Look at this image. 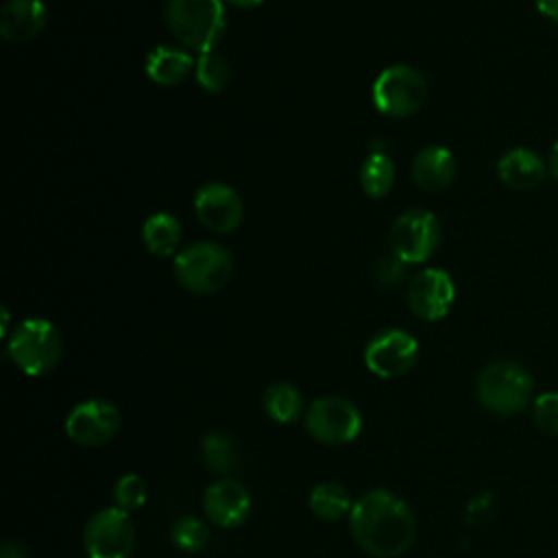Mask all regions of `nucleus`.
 <instances>
[{"label": "nucleus", "mask_w": 558, "mask_h": 558, "mask_svg": "<svg viewBox=\"0 0 558 558\" xmlns=\"http://www.w3.org/2000/svg\"><path fill=\"white\" fill-rule=\"evenodd\" d=\"M0 558H28V549L20 541H7L2 545Z\"/></svg>", "instance_id": "c85d7f7f"}, {"label": "nucleus", "mask_w": 558, "mask_h": 558, "mask_svg": "<svg viewBox=\"0 0 558 558\" xmlns=\"http://www.w3.org/2000/svg\"><path fill=\"white\" fill-rule=\"evenodd\" d=\"M2 336L9 338V310L2 307Z\"/></svg>", "instance_id": "473e14b6"}, {"label": "nucleus", "mask_w": 558, "mask_h": 558, "mask_svg": "<svg viewBox=\"0 0 558 558\" xmlns=\"http://www.w3.org/2000/svg\"><path fill=\"white\" fill-rule=\"evenodd\" d=\"M427 98V81L412 65L397 63L381 70L373 83V105L388 118L416 113Z\"/></svg>", "instance_id": "423d86ee"}, {"label": "nucleus", "mask_w": 558, "mask_h": 558, "mask_svg": "<svg viewBox=\"0 0 558 558\" xmlns=\"http://www.w3.org/2000/svg\"><path fill=\"white\" fill-rule=\"evenodd\" d=\"M225 2L231 7H240V9H253V7L262 4L264 0H225Z\"/></svg>", "instance_id": "2f4dec72"}, {"label": "nucleus", "mask_w": 558, "mask_h": 558, "mask_svg": "<svg viewBox=\"0 0 558 558\" xmlns=\"http://www.w3.org/2000/svg\"><path fill=\"white\" fill-rule=\"evenodd\" d=\"M194 65L196 61L187 50L174 48V46H155L146 54L144 70L153 83L172 87V85H179L183 78H187Z\"/></svg>", "instance_id": "a211bd4d"}, {"label": "nucleus", "mask_w": 558, "mask_h": 558, "mask_svg": "<svg viewBox=\"0 0 558 558\" xmlns=\"http://www.w3.org/2000/svg\"><path fill=\"white\" fill-rule=\"evenodd\" d=\"M307 434L323 445H347L357 438L362 429V414L357 405L340 395H325L305 410Z\"/></svg>", "instance_id": "0eeeda50"}, {"label": "nucleus", "mask_w": 558, "mask_h": 558, "mask_svg": "<svg viewBox=\"0 0 558 558\" xmlns=\"http://www.w3.org/2000/svg\"><path fill=\"white\" fill-rule=\"evenodd\" d=\"M549 170H551L554 179H558V140H556V144L551 146V153H549Z\"/></svg>", "instance_id": "7c9ffc66"}, {"label": "nucleus", "mask_w": 558, "mask_h": 558, "mask_svg": "<svg viewBox=\"0 0 558 558\" xmlns=\"http://www.w3.org/2000/svg\"><path fill=\"white\" fill-rule=\"evenodd\" d=\"M456 157L447 146L432 144L416 153L412 161V179L421 190L440 192L447 190L456 179Z\"/></svg>", "instance_id": "dca6fc26"}, {"label": "nucleus", "mask_w": 558, "mask_h": 558, "mask_svg": "<svg viewBox=\"0 0 558 558\" xmlns=\"http://www.w3.org/2000/svg\"><path fill=\"white\" fill-rule=\"evenodd\" d=\"M375 277L379 286L392 288L403 279V262L397 255H386L375 266Z\"/></svg>", "instance_id": "cd10ccee"}, {"label": "nucleus", "mask_w": 558, "mask_h": 558, "mask_svg": "<svg viewBox=\"0 0 558 558\" xmlns=\"http://www.w3.org/2000/svg\"><path fill=\"white\" fill-rule=\"evenodd\" d=\"M248 488L233 477H218L203 493V512L218 527H238L251 512Z\"/></svg>", "instance_id": "4468645a"}, {"label": "nucleus", "mask_w": 558, "mask_h": 558, "mask_svg": "<svg viewBox=\"0 0 558 558\" xmlns=\"http://www.w3.org/2000/svg\"><path fill=\"white\" fill-rule=\"evenodd\" d=\"M146 497H148L146 482L137 473H126L118 477L113 484V506L129 514L133 510H140L146 504Z\"/></svg>", "instance_id": "a878e982"}, {"label": "nucleus", "mask_w": 558, "mask_h": 558, "mask_svg": "<svg viewBox=\"0 0 558 558\" xmlns=\"http://www.w3.org/2000/svg\"><path fill=\"white\" fill-rule=\"evenodd\" d=\"M547 172L545 161L525 146L506 150L497 161V177L512 190H532L543 183Z\"/></svg>", "instance_id": "f3484780"}, {"label": "nucleus", "mask_w": 558, "mask_h": 558, "mask_svg": "<svg viewBox=\"0 0 558 558\" xmlns=\"http://www.w3.org/2000/svg\"><path fill=\"white\" fill-rule=\"evenodd\" d=\"M541 15L558 22V0H534Z\"/></svg>", "instance_id": "c756f323"}, {"label": "nucleus", "mask_w": 558, "mask_h": 558, "mask_svg": "<svg viewBox=\"0 0 558 558\" xmlns=\"http://www.w3.org/2000/svg\"><path fill=\"white\" fill-rule=\"evenodd\" d=\"M194 211L198 222L211 233H231L240 227L244 205L240 194L220 181L205 183L194 196Z\"/></svg>", "instance_id": "ddd939ff"}, {"label": "nucleus", "mask_w": 558, "mask_h": 558, "mask_svg": "<svg viewBox=\"0 0 558 558\" xmlns=\"http://www.w3.org/2000/svg\"><path fill=\"white\" fill-rule=\"evenodd\" d=\"M201 456H203L205 466L220 477H229L238 469V462H240L238 447L227 432L205 434V438L201 442Z\"/></svg>", "instance_id": "5701e85b"}, {"label": "nucleus", "mask_w": 558, "mask_h": 558, "mask_svg": "<svg viewBox=\"0 0 558 558\" xmlns=\"http://www.w3.org/2000/svg\"><path fill=\"white\" fill-rule=\"evenodd\" d=\"M353 501L355 499H351L347 486H342L340 482H320L310 490V497H307V506L312 514L327 523L349 517Z\"/></svg>", "instance_id": "6ab92c4d"}, {"label": "nucleus", "mask_w": 558, "mask_h": 558, "mask_svg": "<svg viewBox=\"0 0 558 558\" xmlns=\"http://www.w3.org/2000/svg\"><path fill=\"white\" fill-rule=\"evenodd\" d=\"M46 20L41 0H9L0 11V35L9 44H26L44 31Z\"/></svg>", "instance_id": "2eb2a0df"}, {"label": "nucleus", "mask_w": 558, "mask_h": 558, "mask_svg": "<svg viewBox=\"0 0 558 558\" xmlns=\"http://www.w3.org/2000/svg\"><path fill=\"white\" fill-rule=\"evenodd\" d=\"M211 532L209 525L198 517H181L174 521L170 530V541L177 549L185 554H198L209 545Z\"/></svg>", "instance_id": "b1692460"}, {"label": "nucleus", "mask_w": 558, "mask_h": 558, "mask_svg": "<svg viewBox=\"0 0 558 558\" xmlns=\"http://www.w3.org/2000/svg\"><path fill=\"white\" fill-rule=\"evenodd\" d=\"M405 299L416 318L434 323L449 314L456 301V286L447 270L425 268L412 277Z\"/></svg>", "instance_id": "f8f14e48"}, {"label": "nucleus", "mask_w": 558, "mask_h": 558, "mask_svg": "<svg viewBox=\"0 0 558 558\" xmlns=\"http://www.w3.org/2000/svg\"><path fill=\"white\" fill-rule=\"evenodd\" d=\"M142 242L148 248V253L168 257L177 251L181 242V222L177 220V216L168 211H157L144 220Z\"/></svg>", "instance_id": "aec40b11"}, {"label": "nucleus", "mask_w": 558, "mask_h": 558, "mask_svg": "<svg viewBox=\"0 0 558 558\" xmlns=\"http://www.w3.org/2000/svg\"><path fill=\"white\" fill-rule=\"evenodd\" d=\"M63 353L59 329L46 318H24L7 338V355L28 377L50 373Z\"/></svg>", "instance_id": "20e7f679"}, {"label": "nucleus", "mask_w": 558, "mask_h": 558, "mask_svg": "<svg viewBox=\"0 0 558 558\" xmlns=\"http://www.w3.org/2000/svg\"><path fill=\"white\" fill-rule=\"evenodd\" d=\"M177 281L194 294H211L222 290L233 275L231 253L216 242H196L174 257Z\"/></svg>", "instance_id": "39448f33"}, {"label": "nucleus", "mask_w": 558, "mask_h": 558, "mask_svg": "<svg viewBox=\"0 0 558 558\" xmlns=\"http://www.w3.org/2000/svg\"><path fill=\"white\" fill-rule=\"evenodd\" d=\"M440 244V222L427 209H408L390 227V248L403 264H421Z\"/></svg>", "instance_id": "1a4fd4ad"}, {"label": "nucleus", "mask_w": 558, "mask_h": 558, "mask_svg": "<svg viewBox=\"0 0 558 558\" xmlns=\"http://www.w3.org/2000/svg\"><path fill=\"white\" fill-rule=\"evenodd\" d=\"M349 530L353 541L373 558H395L414 545L418 525L401 497L386 488H373L353 501Z\"/></svg>", "instance_id": "f257e3e1"}, {"label": "nucleus", "mask_w": 558, "mask_h": 558, "mask_svg": "<svg viewBox=\"0 0 558 558\" xmlns=\"http://www.w3.org/2000/svg\"><path fill=\"white\" fill-rule=\"evenodd\" d=\"M418 360V340L405 329H384L364 349L366 368L381 379H397Z\"/></svg>", "instance_id": "9b49d317"}, {"label": "nucleus", "mask_w": 558, "mask_h": 558, "mask_svg": "<svg viewBox=\"0 0 558 558\" xmlns=\"http://www.w3.org/2000/svg\"><path fill=\"white\" fill-rule=\"evenodd\" d=\"M87 558H131L135 551V527L131 514L109 506L89 517L83 530Z\"/></svg>", "instance_id": "6e6552de"}, {"label": "nucleus", "mask_w": 558, "mask_h": 558, "mask_svg": "<svg viewBox=\"0 0 558 558\" xmlns=\"http://www.w3.org/2000/svg\"><path fill=\"white\" fill-rule=\"evenodd\" d=\"M166 24L185 48L211 52L227 31L225 0H168Z\"/></svg>", "instance_id": "f03ea898"}, {"label": "nucleus", "mask_w": 558, "mask_h": 558, "mask_svg": "<svg viewBox=\"0 0 558 558\" xmlns=\"http://www.w3.org/2000/svg\"><path fill=\"white\" fill-rule=\"evenodd\" d=\"M532 418L547 436H558V392H543L532 401Z\"/></svg>", "instance_id": "bb28decb"}, {"label": "nucleus", "mask_w": 558, "mask_h": 558, "mask_svg": "<svg viewBox=\"0 0 558 558\" xmlns=\"http://www.w3.org/2000/svg\"><path fill=\"white\" fill-rule=\"evenodd\" d=\"M395 183V163L381 146L371 148L368 157L360 168L362 192L371 198H384Z\"/></svg>", "instance_id": "4be33fe9"}, {"label": "nucleus", "mask_w": 558, "mask_h": 558, "mask_svg": "<svg viewBox=\"0 0 558 558\" xmlns=\"http://www.w3.org/2000/svg\"><path fill=\"white\" fill-rule=\"evenodd\" d=\"M262 408L275 423H294L303 412V395L290 381H272L262 392Z\"/></svg>", "instance_id": "412c9836"}, {"label": "nucleus", "mask_w": 558, "mask_h": 558, "mask_svg": "<svg viewBox=\"0 0 558 558\" xmlns=\"http://www.w3.org/2000/svg\"><path fill=\"white\" fill-rule=\"evenodd\" d=\"M534 395V377L514 360L490 362L477 377L475 397L493 414H517L525 410Z\"/></svg>", "instance_id": "7ed1b4c3"}, {"label": "nucleus", "mask_w": 558, "mask_h": 558, "mask_svg": "<svg viewBox=\"0 0 558 558\" xmlns=\"http://www.w3.org/2000/svg\"><path fill=\"white\" fill-rule=\"evenodd\" d=\"M122 425L116 403L92 397L78 401L65 416V434L81 447H102L111 442Z\"/></svg>", "instance_id": "9d476101"}, {"label": "nucleus", "mask_w": 558, "mask_h": 558, "mask_svg": "<svg viewBox=\"0 0 558 558\" xmlns=\"http://www.w3.org/2000/svg\"><path fill=\"white\" fill-rule=\"evenodd\" d=\"M194 76H196V83L205 92L218 94L227 87V83L231 78V68L222 54L211 50V52L198 54L196 65H194Z\"/></svg>", "instance_id": "393cba45"}]
</instances>
